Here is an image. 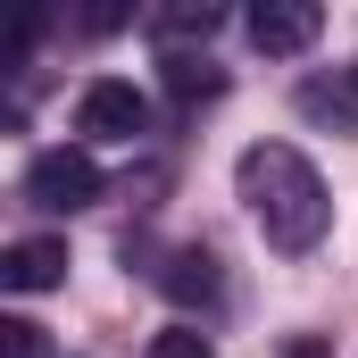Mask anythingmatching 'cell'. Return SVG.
<instances>
[{"label":"cell","instance_id":"6da1fadb","mask_svg":"<svg viewBox=\"0 0 358 358\" xmlns=\"http://www.w3.org/2000/svg\"><path fill=\"white\" fill-rule=\"evenodd\" d=\"M234 192H242V208L259 217L267 250H283V259L317 250V242H325V225H334L325 176H317L292 142H250V150H242V167H234Z\"/></svg>","mask_w":358,"mask_h":358},{"label":"cell","instance_id":"7a4b0ae2","mask_svg":"<svg viewBox=\"0 0 358 358\" xmlns=\"http://www.w3.org/2000/svg\"><path fill=\"white\" fill-rule=\"evenodd\" d=\"M76 134L84 142H134V134H150V100L125 76H100V84L76 92Z\"/></svg>","mask_w":358,"mask_h":358},{"label":"cell","instance_id":"3957f363","mask_svg":"<svg viewBox=\"0 0 358 358\" xmlns=\"http://www.w3.org/2000/svg\"><path fill=\"white\" fill-rule=\"evenodd\" d=\"M108 183H100V159L92 150H42L25 167V200L34 208H92Z\"/></svg>","mask_w":358,"mask_h":358},{"label":"cell","instance_id":"277c9868","mask_svg":"<svg viewBox=\"0 0 358 358\" xmlns=\"http://www.w3.org/2000/svg\"><path fill=\"white\" fill-rule=\"evenodd\" d=\"M317 34H325V8H317V0H259V8H250V42H259L267 59H300Z\"/></svg>","mask_w":358,"mask_h":358},{"label":"cell","instance_id":"5b68a950","mask_svg":"<svg viewBox=\"0 0 358 358\" xmlns=\"http://www.w3.org/2000/svg\"><path fill=\"white\" fill-rule=\"evenodd\" d=\"M0 283H8V292H50V283H67V242H59V234L8 242V250H0Z\"/></svg>","mask_w":358,"mask_h":358},{"label":"cell","instance_id":"8992f818","mask_svg":"<svg viewBox=\"0 0 358 358\" xmlns=\"http://www.w3.org/2000/svg\"><path fill=\"white\" fill-rule=\"evenodd\" d=\"M159 292H167V300H183V308L217 300V259H208V250H167V267H159Z\"/></svg>","mask_w":358,"mask_h":358},{"label":"cell","instance_id":"52a82bcc","mask_svg":"<svg viewBox=\"0 0 358 358\" xmlns=\"http://www.w3.org/2000/svg\"><path fill=\"white\" fill-rule=\"evenodd\" d=\"M167 92L192 108V100H217V92H225V76H217L208 59H183V50H167Z\"/></svg>","mask_w":358,"mask_h":358},{"label":"cell","instance_id":"ba28073f","mask_svg":"<svg viewBox=\"0 0 358 358\" xmlns=\"http://www.w3.org/2000/svg\"><path fill=\"white\" fill-rule=\"evenodd\" d=\"M150 34H159V42H192V34L208 42V34H217V8H208V0H176V8L150 17Z\"/></svg>","mask_w":358,"mask_h":358},{"label":"cell","instance_id":"9c48e42d","mask_svg":"<svg viewBox=\"0 0 358 358\" xmlns=\"http://www.w3.org/2000/svg\"><path fill=\"white\" fill-rule=\"evenodd\" d=\"M300 117H317V125H334V134H350V125H358V108L342 100V92H325V84L300 92Z\"/></svg>","mask_w":358,"mask_h":358},{"label":"cell","instance_id":"30bf717a","mask_svg":"<svg viewBox=\"0 0 358 358\" xmlns=\"http://www.w3.org/2000/svg\"><path fill=\"white\" fill-rule=\"evenodd\" d=\"M0 358H50V334L34 317H0Z\"/></svg>","mask_w":358,"mask_h":358},{"label":"cell","instance_id":"8fae6325","mask_svg":"<svg viewBox=\"0 0 358 358\" xmlns=\"http://www.w3.org/2000/svg\"><path fill=\"white\" fill-rule=\"evenodd\" d=\"M142 358H217V350H208L200 325H167V334H150V350H142Z\"/></svg>","mask_w":358,"mask_h":358},{"label":"cell","instance_id":"7c38bea8","mask_svg":"<svg viewBox=\"0 0 358 358\" xmlns=\"http://www.w3.org/2000/svg\"><path fill=\"white\" fill-rule=\"evenodd\" d=\"M283 358H334V350H325L317 334H300V342H283Z\"/></svg>","mask_w":358,"mask_h":358},{"label":"cell","instance_id":"4fadbf2b","mask_svg":"<svg viewBox=\"0 0 358 358\" xmlns=\"http://www.w3.org/2000/svg\"><path fill=\"white\" fill-rule=\"evenodd\" d=\"M350 92H358V67H350Z\"/></svg>","mask_w":358,"mask_h":358}]
</instances>
